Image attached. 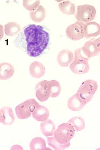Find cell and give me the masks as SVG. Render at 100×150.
Listing matches in <instances>:
<instances>
[{"mask_svg":"<svg viewBox=\"0 0 100 150\" xmlns=\"http://www.w3.org/2000/svg\"><path fill=\"white\" fill-rule=\"evenodd\" d=\"M14 45L30 57L39 58L49 51L51 35L49 28L35 24L26 25L14 41Z\"/></svg>","mask_w":100,"mask_h":150,"instance_id":"6da1fadb","label":"cell"},{"mask_svg":"<svg viewBox=\"0 0 100 150\" xmlns=\"http://www.w3.org/2000/svg\"><path fill=\"white\" fill-rule=\"evenodd\" d=\"M74 58L73 62L70 66V69L74 74H83L88 73L90 70L89 63V58L83 54L81 48L74 51Z\"/></svg>","mask_w":100,"mask_h":150,"instance_id":"7a4b0ae2","label":"cell"},{"mask_svg":"<svg viewBox=\"0 0 100 150\" xmlns=\"http://www.w3.org/2000/svg\"><path fill=\"white\" fill-rule=\"evenodd\" d=\"M75 131L72 125L68 122L63 123L60 125L55 131L54 137L60 143L67 144L70 142L74 137Z\"/></svg>","mask_w":100,"mask_h":150,"instance_id":"3957f363","label":"cell"},{"mask_svg":"<svg viewBox=\"0 0 100 150\" xmlns=\"http://www.w3.org/2000/svg\"><path fill=\"white\" fill-rule=\"evenodd\" d=\"M98 88L97 81L93 80H87L82 83L77 93L84 100L87 104L91 100Z\"/></svg>","mask_w":100,"mask_h":150,"instance_id":"277c9868","label":"cell"},{"mask_svg":"<svg viewBox=\"0 0 100 150\" xmlns=\"http://www.w3.org/2000/svg\"><path fill=\"white\" fill-rule=\"evenodd\" d=\"M96 15V10L92 5H80L77 8L75 17L78 21L88 23L93 21Z\"/></svg>","mask_w":100,"mask_h":150,"instance_id":"5b68a950","label":"cell"},{"mask_svg":"<svg viewBox=\"0 0 100 150\" xmlns=\"http://www.w3.org/2000/svg\"><path fill=\"white\" fill-rule=\"evenodd\" d=\"M84 23L77 21L67 27L66 30L67 37L73 41H78L84 37Z\"/></svg>","mask_w":100,"mask_h":150,"instance_id":"8992f818","label":"cell"},{"mask_svg":"<svg viewBox=\"0 0 100 150\" xmlns=\"http://www.w3.org/2000/svg\"><path fill=\"white\" fill-rule=\"evenodd\" d=\"M84 55L87 58L98 56L100 54V39L90 40L85 43L81 47Z\"/></svg>","mask_w":100,"mask_h":150,"instance_id":"52a82bcc","label":"cell"},{"mask_svg":"<svg viewBox=\"0 0 100 150\" xmlns=\"http://www.w3.org/2000/svg\"><path fill=\"white\" fill-rule=\"evenodd\" d=\"M35 89V95L39 101L44 102L49 99L50 95V81L45 80L39 82Z\"/></svg>","mask_w":100,"mask_h":150,"instance_id":"ba28073f","label":"cell"},{"mask_svg":"<svg viewBox=\"0 0 100 150\" xmlns=\"http://www.w3.org/2000/svg\"><path fill=\"white\" fill-rule=\"evenodd\" d=\"M87 104L84 100L76 93L69 98L67 101V107L70 110L74 112L81 110Z\"/></svg>","mask_w":100,"mask_h":150,"instance_id":"9c48e42d","label":"cell"},{"mask_svg":"<svg viewBox=\"0 0 100 150\" xmlns=\"http://www.w3.org/2000/svg\"><path fill=\"white\" fill-rule=\"evenodd\" d=\"M15 119L12 109L9 106L3 107L0 110V122L6 126L13 124Z\"/></svg>","mask_w":100,"mask_h":150,"instance_id":"30bf717a","label":"cell"},{"mask_svg":"<svg viewBox=\"0 0 100 150\" xmlns=\"http://www.w3.org/2000/svg\"><path fill=\"white\" fill-rule=\"evenodd\" d=\"M74 55L72 51L64 49L59 53L57 56V61L61 67H67L74 60Z\"/></svg>","mask_w":100,"mask_h":150,"instance_id":"8fae6325","label":"cell"},{"mask_svg":"<svg viewBox=\"0 0 100 150\" xmlns=\"http://www.w3.org/2000/svg\"><path fill=\"white\" fill-rule=\"evenodd\" d=\"M100 35V25L95 21L86 23L84 28V38L93 39Z\"/></svg>","mask_w":100,"mask_h":150,"instance_id":"7c38bea8","label":"cell"},{"mask_svg":"<svg viewBox=\"0 0 100 150\" xmlns=\"http://www.w3.org/2000/svg\"><path fill=\"white\" fill-rule=\"evenodd\" d=\"M30 75L33 77L39 79L43 76L45 74V67L40 62L35 61L30 64L29 67Z\"/></svg>","mask_w":100,"mask_h":150,"instance_id":"4fadbf2b","label":"cell"},{"mask_svg":"<svg viewBox=\"0 0 100 150\" xmlns=\"http://www.w3.org/2000/svg\"><path fill=\"white\" fill-rule=\"evenodd\" d=\"M15 69L11 64L3 62L0 64V79L7 80L12 77L15 73Z\"/></svg>","mask_w":100,"mask_h":150,"instance_id":"5bb4252c","label":"cell"},{"mask_svg":"<svg viewBox=\"0 0 100 150\" xmlns=\"http://www.w3.org/2000/svg\"><path fill=\"white\" fill-rule=\"evenodd\" d=\"M56 126L54 122L51 119L43 121L40 124V130L44 136L49 137L54 135Z\"/></svg>","mask_w":100,"mask_h":150,"instance_id":"9a60e30c","label":"cell"},{"mask_svg":"<svg viewBox=\"0 0 100 150\" xmlns=\"http://www.w3.org/2000/svg\"><path fill=\"white\" fill-rule=\"evenodd\" d=\"M15 112L17 117L21 119L28 118L31 117L33 112L25 101L16 107Z\"/></svg>","mask_w":100,"mask_h":150,"instance_id":"2e32d148","label":"cell"},{"mask_svg":"<svg viewBox=\"0 0 100 150\" xmlns=\"http://www.w3.org/2000/svg\"><path fill=\"white\" fill-rule=\"evenodd\" d=\"M49 115V111L48 109L46 107L40 105L32 112L33 118L41 122L47 120Z\"/></svg>","mask_w":100,"mask_h":150,"instance_id":"e0dca14e","label":"cell"},{"mask_svg":"<svg viewBox=\"0 0 100 150\" xmlns=\"http://www.w3.org/2000/svg\"><path fill=\"white\" fill-rule=\"evenodd\" d=\"M21 30L20 26L15 21L9 22L4 26L5 34L7 36H15L20 33Z\"/></svg>","mask_w":100,"mask_h":150,"instance_id":"ac0fdd59","label":"cell"},{"mask_svg":"<svg viewBox=\"0 0 100 150\" xmlns=\"http://www.w3.org/2000/svg\"><path fill=\"white\" fill-rule=\"evenodd\" d=\"M60 11L67 15H74L76 12V6L74 4L69 1H64L58 4Z\"/></svg>","mask_w":100,"mask_h":150,"instance_id":"d6986e66","label":"cell"},{"mask_svg":"<svg viewBox=\"0 0 100 150\" xmlns=\"http://www.w3.org/2000/svg\"><path fill=\"white\" fill-rule=\"evenodd\" d=\"M30 18L34 22L40 23L44 20L46 17V12L45 8L42 5L34 11L30 12Z\"/></svg>","mask_w":100,"mask_h":150,"instance_id":"ffe728a7","label":"cell"},{"mask_svg":"<svg viewBox=\"0 0 100 150\" xmlns=\"http://www.w3.org/2000/svg\"><path fill=\"white\" fill-rule=\"evenodd\" d=\"M30 148L31 150H51L46 147L45 141L42 137H39L32 139L30 143Z\"/></svg>","mask_w":100,"mask_h":150,"instance_id":"44dd1931","label":"cell"},{"mask_svg":"<svg viewBox=\"0 0 100 150\" xmlns=\"http://www.w3.org/2000/svg\"><path fill=\"white\" fill-rule=\"evenodd\" d=\"M68 122L72 125L77 132H79L84 129L85 127V121L83 118L76 117L71 118Z\"/></svg>","mask_w":100,"mask_h":150,"instance_id":"7402d4cb","label":"cell"},{"mask_svg":"<svg viewBox=\"0 0 100 150\" xmlns=\"http://www.w3.org/2000/svg\"><path fill=\"white\" fill-rule=\"evenodd\" d=\"M48 145L56 150H64L68 148L70 145V143L65 144H61L59 143L55 139L54 137H47Z\"/></svg>","mask_w":100,"mask_h":150,"instance_id":"603a6c76","label":"cell"},{"mask_svg":"<svg viewBox=\"0 0 100 150\" xmlns=\"http://www.w3.org/2000/svg\"><path fill=\"white\" fill-rule=\"evenodd\" d=\"M50 97L55 98L57 97L61 91V86L60 84L56 80H52L50 81Z\"/></svg>","mask_w":100,"mask_h":150,"instance_id":"cb8c5ba5","label":"cell"},{"mask_svg":"<svg viewBox=\"0 0 100 150\" xmlns=\"http://www.w3.org/2000/svg\"><path fill=\"white\" fill-rule=\"evenodd\" d=\"M39 0H23V5L27 10L30 11H34L40 6Z\"/></svg>","mask_w":100,"mask_h":150,"instance_id":"d4e9b609","label":"cell"},{"mask_svg":"<svg viewBox=\"0 0 100 150\" xmlns=\"http://www.w3.org/2000/svg\"><path fill=\"white\" fill-rule=\"evenodd\" d=\"M25 102L28 105V106L30 107V108H31L33 112L35 110V109L40 105L34 99H28L26 100Z\"/></svg>","mask_w":100,"mask_h":150,"instance_id":"484cf974","label":"cell"},{"mask_svg":"<svg viewBox=\"0 0 100 150\" xmlns=\"http://www.w3.org/2000/svg\"><path fill=\"white\" fill-rule=\"evenodd\" d=\"M96 150H100V148H99V149H96Z\"/></svg>","mask_w":100,"mask_h":150,"instance_id":"4316f807","label":"cell"},{"mask_svg":"<svg viewBox=\"0 0 100 150\" xmlns=\"http://www.w3.org/2000/svg\"><path fill=\"white\" fill-rule=\"evenodd\" d=\"M99 38V39H100V37Z\"/></svg>","mask_w":100,"mask_h":150,"instance_id":"83f0119b","label":"cell"}]
</instances>
